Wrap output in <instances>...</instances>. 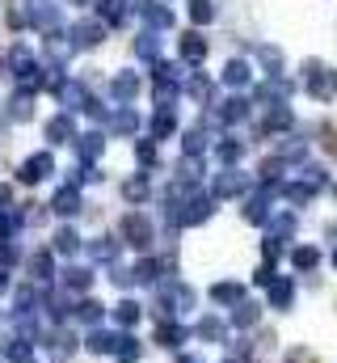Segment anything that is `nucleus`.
<instances>
[{
  "label": "nucleus",
  "mask_w": 337,
  "mask_h": 363,
  "mask_svg": "<svg viewBox=\"0 0 337 363\" xmlns=\"http://www.w3.org/2000/svg\"><path fill=\"white\" fill-rule=\"evenodd\" d=\"M118 342H122V334H114V330H88V338H84V351L88 355H114L118 351Z\"/></svg>",
  "instance_id": "nucleus-1"
},
{
  "label": "nucleus",
  "mask_w": 337,
  "mask_h": 363,
  "mask_svg": "<svg viewBox=\"0 0 337 363\" xmlns=\"http://www.w3.org/2000/svg\"><path fill=\"white\" fill-rule=\"evenodd\" d=\"M122 233H127V241H131L135 250H148V241H152V228H148L144 216H127V220H122Z\"/></svg>",
  "instance_id": "nucleus-2"
},
{
  "label": "nucleus",
  "mask_w": 337,
  "mask_h": 363,
  "mask_svg": "<svg viewBox=\"0 0 337 363\" xmlns=\"http://www.w3.org/2000/svg\"><path fill=\"white\" fill-rule=\"evenodd\" d=\"M194 334H198L202 342H219V347H228V325H224L219 317H198Z\"/></svg>",
  "instance_id": "nucleus-3"
},
{
  "label": "nucleus",
  "mask_w": 337,
  "mask_h": 363,
  "mask_svg": "<svg viewBox=\"0 0 337 363\" xmlns=\"http://www.w3.org/2000/svg\"><path fill=\"white\" fill-rule=\"evenodd\" d=\"M185 338H190V330H185V325H177V321H161V325H156V342L168 347V351H181V347H185Z\"/></svg>",
  "instance_id": "nucleus-4"
},
{
  "label": "nucleus",
  "mask_w": 337,
  "mask_h": 363,
  "mask_svg": "<svg viewBox=\"0 0 337 363\" xmlns=\"http://www.w3.org/2000/svg\"><path fill=\"white\" fill-rule=\"evenodd\" d=\"M72 351H76V338H72V330H55V334L47 338V355H51L55 363H64Z\"/></svg>",
  "instance_id": "nucleus-5"
},
{
  "label": "nucleus",
  "mask_w": 337,
  "mask_h": 363,
  "mask_svg": "<svg viewBox=\"0 0 337 363\" xmlns=\"http://www.w3.org/2000/svg\"><path fill=\"white\" fill-rule=\"evenodd\" d=\"M72 317H76L81 325H93V330H97V325H101V317H105V304H101V300H93V296H84L81 304L72 308Z\"/></svg>",
  "instance_id": "nucleus-6"
},
{
  "label": "nucleus",
  "mask_w": 337,
  "mask_h": 363,
  "mask_svg": "<svg viewBox=\"0 0 337 363\" xmlns=\"http://www.w3.org/2000/svg\"><path fill=\"white\" fill-rule=\"evenodd\" d=\"M211 300H215V304H232V308H236V304L245 300V283H215V287H211Z\"/></svg>",
  "instance_id": "nucleus-7"
},
{
  "label": "nucleus",
  "mask_w": 337,
  "mask_h": 363,
  "mask_svg": "<svg viewBox=\"0 0 337 363\" xmlns=\"http://www.w3.org/2000/svg\"><path fill=\"white\" fill-rule=\"evenodd\" d=\"M139 317H144V308H139L135 300H118V304H114V321H118L122 330H131V325H139Z\"/></svg>",
  "instance_id": "nucleus-8"
},
{
  "label": "nucleus",
  "mask_w": 337,
  "mask_h": 363,
  "mask_svg": "<svg viewBox=\"0 0 337 363\" xmlns=\"http://www.w3.org/2000/svg\"><path fill=\"white\" fill-rule=\"evenodd\" d=\"M42 313H47L55 325H64V321L72 317V308H68V300H64V296H42Z\"/></svg>",
  "instance_id": "nucleus-9"
},
{
  "label": "nucleus",
  "mask_w": 337,
  "mask_h": 363,
  "mask_svg": "<svg viewBox=\"0 0 337 363\" xmlns=\"http://www.w3.org/2000/svg\"><path fill=\"white\" fill-rule=\"evenodd\" d=\"M257 317H261V308H257L253 300H241V304L232 308V325H236V330H249V325H257Z\"/></svg>",
  "instance_id": "nucleus-10"
},
{
  "label": "nucleus",
  "mask_w": 337,
  "mask_h": 363,
  "mask_svg": "<svg viewBox=\"0 0 337 363\" xmlns=\"http://www.w3.org/2000/svg\"><path fill=\"white\" fill-rule=\"evenodd\" d=\"M30 355H34V342H25V338H13L4 347V359L8 363H30Z\"/></svg>",
  "instance_id": "nucleus-11"
},
{
  "label": "nucleus",
  "mask_w": 337,
  "mask_h": 363,
  "mask_svg": "<svg viewBox=\"0 0 337 363\" xmlns=\"http://www.w3.org/2000/svg\"><path fill=\"white\" fill-rule=\"evenodd\" d=\"M88 283H93V274L84 271V267H68L64 271V287L68 291H88Z\"/></svg>",
  "instance_id": "nucleus-12"
},
{
  "label": "nucleus",
  "mask_w": 337,
  "mask_h": 363,
  "mask_svg": "<svg viewBox=\"0 0 337 363\" xmlns=\"http://www.w3.org/2000/svg\"><path fill=\"white\" fill-rule=\"evenodd\" d=\"M139 355H144V347H139V342H135L131 334H122V342H118V351H114V359H118V363H135Z\"/></svg>",
  "instance_id": "nucleus-13"
},
{
  "label": "nucleus",
  "mask_w": 337,
  "mask_h": 363,
  "mask_svg": "<svg viewBox=\"0 0 337 363\" xmlns=\"http://www.w3.org/2000/svg\"><path fill=\"white\" fill-rule=\"evenodd\" d=\"M295 271H316V262H321V254L312 250V245H304V250H295Z\"/></svg>",
  "instance_id": "nucleus-14"
},
{
  "label": "nucleus",
  "mask_w": 337,
  "mask_h": 363,
  "mask_svg": "<svg viewBox=\"0 0 337 363\" xmlns=\"http://www.w3.org/2000/svg\"><path fill=\"white\" fill-rule=\"evenodd\" d=\"M291 296H295V291H291V283H287V279L270 287V304H274V308H291Z\"/></svg>",
  "instance_id": "nucleus-15"
},
{
  "label": "nucleus",
  "mask_w": 337,
  "mask_h": 363,
  "mask_svg": "<svg viewBox=\"0 0 337 363\" xmlns=\"http://www.w3.org/2000/svg\"><path fill=\"white\" fill-rule=\"evenodd\" d=\"M42 174H51V161H47V157H34V161H25V169H21L25 182H38Z\"/></svg>",
  "instance_id": "nucleus-16"
},
{
  "label": "nucleus",
  "mask_w": 337,
  "mask_h": 363,
  "mask_svg": "<svg viewBox=\"0 0 337 363\" xmlns=\"http://www.w3.org/2000/svg\"><path fill=\"white\" fill-rule=\"evenodd\" d=\"M131 274H135V283H156V279H161V267H156L152 258H144V262H139Z\"/></svg>",
  "instance_id": "nucleus-17"
},
{
  "label": "nucleus",
  "mask_w": 337,
  "mask_h": 363,
  "mask_svg": "<svg viewBox=\"0 0 337 363\" xmlns=\"http://www.w3.org/2000/svg\"><path fill=\"white\" fill-rule=\"evenodd\" d=\"M30 271H34V279H51V271H55V262H51V254H34V262H30Z\"/></svg>",
  "instance_id": "nucleus-18"
},
{
  "label": "nucleus",
  "mask_w": 337,
  "mask_h": 363,
  "mask_svg": "<svg viewBox=\"0 0 337 363\" xmlns=\"http://www.w3.org/2000/svg\"><path fill=\"white\" fill-rule=\"evenodd\" d=\"M76 245H81V237H76L72 228H59V237H55V250H59V254H76Z\"/></svg>",
  "instance_id": "nucleus-19"
},
{
  "label": "nucleus",
  "mask_w": 337,
  "mask_h": 363,
  "mask_svg": "<svg viewBox=\"0 0 337 363\" xmlns=\"http://www.w3.org/2000/svg\"><path fill=\"white\" fill-rule=\"evenodd\" d=\"M76 207H81V199H76L72 190H59V199H55V211H59V216H72Z\"/></svg>",
  "instance_id": "nucleus-20"
},
{
  "label": "nucleus",
  "mask_w": 337,
  "mask_h": 363,
  "mask_svg": "<svg viewBox=\"0 0 337 363\" xmlns=\"http://www.w3.org/2000/svg\"><path fill=\"white\" fill-rule=\"evenodd\" d=\"M249 359H253L249 342H236V347H228V363H249Z\"/></svg>",
  "instance_id": "nucleus-21"
},
{
  "label": "nucleus",
  "mask_w": 337,
  "mask_h": 363,
  "mask_svg": "<svg viewBox=\"0 0 337 363\" xmlns=\"http://www.w3.org/2000/svg\"><path fill=\"white\" fill-rule=\"evenodd\" d=\"M253 283H261V287H274V267H261V271L253 274Z\"/></svg>",
  "instance_id": "nucleus-22"
},
{
  "label": "nucleus",
  "mask_w": 337,
  "mask_h": 363,
  "mask_svg": "<svg viewBox=\"0 0 337 363\" xmlns=\"http://www.w3.org/2000/svg\"><path fill=\"white\" fill-rule=\"evenodd\" d=\"M17 262V250L13 245H0V267H13Z\"/></svg>",
  "instance_id": "nucleus-23"
},
{
  "label": "nucleus",
  "mask_w": 337,
  "mask_h": 363,
  "mask_svg": "<svg viewBox=\"0 0 337 363\" xmlns=\"http://www.w3.org/2000/svg\"><path fill=\"white\" fill-rule=\"evenodd\" d=\"M8 233H13V216H4V211H0V237H8Z\"/></svg>",
  "instance_id": "nucleus-24"
},
{
  "label": "nucleus",
  "mask_w": 337,
  "mask_h": 363,
  "mask_svg": "<svg viewBox=\"0 0 337 363\" xmlns=\"http://www.w3.org/2000/svg\"><path fill=\"white\" fill-rule=\"evenodd\" d=\"M4 291H8V271L0 267V296H4Z\"/></svg>",
  "instance_id": "nucleus-25"
},
{
  "label": "nucleus",
  "mask_w": 337,
  "mask_h": 363,
  "mask_svg": "<svg viewBox=\"0 0 337 363\" xmlns=\"http://www.w3.org/2000/svg\"><path fill=\"white\" fill-rule=\"evenodd\" d=\"M4 199H8V190H4V186H0V203H4Z\"/></svg>",
  "instance_id": "nucleus-26"
},
{
  "label": "nucleus",
  "mask_w": 337,
  "mask_h": 363,
  "mask_svg": "<svg viewBox=\"0 0 337 363\" xmlns=\"http://www.w3.org/2000/svg\"><path fill=\"white\" fill-rule=\"evenodd\" d=\"M333 267H337V250H333Z\"/></svg>",
  "instance_id": "nucleus-27"
},
{
  "label": "nucleus",
  "mask_w": 337,
  "mask_h": 363,
  "mask_svg": "<svg viewBox=\"0 0 337 363\" xmlns=\"http://www.w3.org/2000/svg\"><path fill=\"white\" fill-rule=\"evenodd\" d=\"M30 363H34V359H30Z\"/></svg>",
  "instance_id": "nucleus-28"
}]
</instances>
